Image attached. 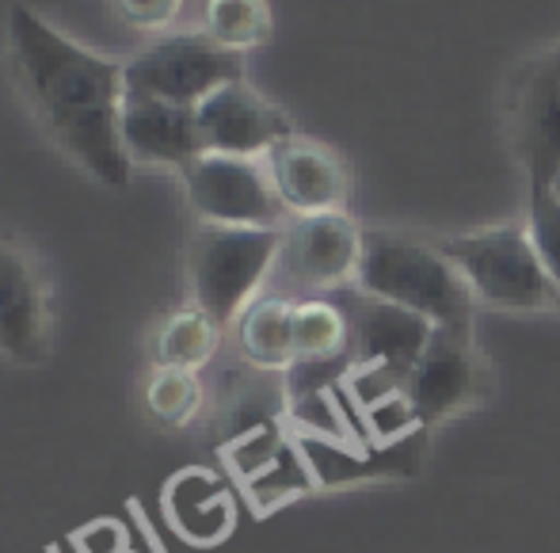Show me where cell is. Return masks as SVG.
Returning a JSON list of instances; mask_svg holds the SVG:
<instances>
[{
    "mask_svg": "<svg viewBox=\"0 0 560 553\" xmlns=\"http://www.w3.org/2000/svg\"><path fill=\"white\" fill-rule=\"evenodd\" d=\"M279 249L282 229L202 226L187 252L195 310H202L222 329L241 321V313L256 302L259 283L279 260Z\"/></svg>",
    "mask_w": 560,
    "mask_h": 553,
    "instance_id": "cell-3",
    "label": "cell"
},
{
    "mask_svg": "<svg viewBox=\"0 0 560 553\" xmlns=\"http://www.w3.org/2000/svg\"><path fill=\"white\" fill-rule=\"evenodd\" d=\"M222 325L207 318L202 310H179L156 329L153 339V359L156 367H179V370H199L214 359Z\"/></svg>",
    "mask_w": 560,
    "mask_h": 553,
    "instance_id": "cell-17",
    "label": "cell"
},
{
    "mask_svg": "<svg viewBox=\"0 0 560 553\" xmlns=\"http://www.w3.org/2000/svg\"><path fill=\"white\" fill-rule=\"evenodd\" d=\"M472 382H477V362H472L469 332L435 329L420 362L408 375L405 393L420 413V424H431L462 408L472 393Z\"/></svg>",
    "mask_w": 560,
    "mask_h": 553,
    "instance_id": "cell-13",
    "label": "cell"
},
{
    "mask_svg": "<svg viewBox=\"0 0 560 553\" xmlns=\"http://www.w3.org/2000/svg\"><path fill=\"white\" fill-rule=\"evenodd\" d=\"M359 256L362 233L343 210L339 215L298 218L290 229H282L279 264L287 272V279L298 283V287H339V283L359 272Z\"/></svg>",
    "mask_w": 560,
    "mask_h": 553,
    "instance_id": "cell-10",
    "label": "cell"
},
{
    "mask_svg": "<svg viewBox=\"0 0 560 553\" xmlns=\"http://www.w3.org/2000/svg\"><path fill=\"white\" fill-rule=\"evenodd\" d=\"M267 176H271L279 203L298 218L339 215L347 203L343 161L328 146L298 138V134L282 138L267 153Z\"/></svg>",
    "mask_w": 560,
    "mask_h": 553,
    "instance_id": "cell-11",
    "label": "cell"
},
{
    "mask_svg": "<svg viewBox=\"0 0 560 553\" xmlns=\"http://www.w3.org/2000/svg\"><path fill=\"white\" fill-rule=\"evenodd\" d=\"M8 66L46 138L96 184L122 192L130 184V157L118 138V111L126 100L122 61L84 50L35 8L12 4Z\"/></svg>",
    "mask_w": 560,
    "mask_h": 553,
    "instance_id": "cell-1",
    "label": "cell"
},
{
    "mask_svg": "<svg viewBox=\"0 0 560 553\" xmlns=\"http://www.w3.org/2000/svg\"><path fill=\"white\" fill-rule=\"evenodd\" d=\"M145 408L153 420L168 428H184L199 416L202 408V382L195 370L179 367H156L145 382Z\"/></svg>",
    "mask_w": 560,
    "mask_h": 553,
    "instance_id": "cell-20",
    "label": "cell"
},
{
    "mask_svg": "<svg viewBox=\"0 0 560 553\" xmlns=\"http://www.w3.org/2000/svg\"><path fill=\"white\" fill-rule=\"evenodd\" d=\"M241 355L259 370H290L294 352V302L287 298H256L236 321Z\"/></svg>",
    "mask_w": 560,
    "mask_h": 553,
    "instance_id": "cell-15",
    "label": "cell"
},
{
    "mask_svg": "<svg viewBox=\"0 0 560 553\" xmlns=\"http://www.w3.org/2000/svg\"><path fill=\"white\" fill-rule=\"evenodd\" d=\"M184 0H115L118 15L138 31H164L179 15Z\"/></svg>",
    "mask_w": 560,
    "mask_h": 553,
    "instance_id": "cell-22",
    "label": "cell"
},
{
    "mask_svg": "<svg viewBox=\"0 0 560 553\" xmlns=\"http://www.w3.org/2000/svg\"><path fill=\"white\" fill-rule=\"evenodd\" d=\"M541 267L560 290V192L557 187H530V226H526Z\"/></svg>",
    "mask_w": 560,
    "mask_h": 553,
    "instance_id": "cell-21",
    "label": "cell"
},
{
    "mask_svg": "<svg viewBox=\"0 0 560 553\" xmlns=\"http://www.w3.org/2000/svg\"><path fill=\"white\" fill-rule=\"evenodd\" d=\"M207 35L225 50L244 54L248 46L267 43L271 8L267 0H207Z\"/></svg>",
    "mask_w": 560,
    "mask_h": 553,
    "instance_id": "cell-19",
    "label": "cell"
},
{
    "mask_svg": "<svg viewBox=\"0 0 560 553\" xmlns=\"http://www.w3.org/2000/svg\"><path fill=\"white\" fill-rule=\"evenodd\" d=\"M553 187H557V192H560V180H557V184H553Z\"/></svg>",
    "mask_w": 560,
    "mask_h": 553,
    "instance_id": "cell-24",
    "label": "cell"
},
{
    "mask_svg": "<svg viewBox=\"0 0 560 553\" xmlns=\"http://www.w3.org/2000/svg\"><path fill=\"white\" fill-rule=\"evenodd\" d=\"M118 138H122L130 164L145 161L184 172L187 164L207 153L195 107H179L168 104V100L126 96L122 111H118Z\"/></svg>",
    "mask_w": 560,
    "mask_h": 553,
    "instance_id": "cell-12",
    "label": "cell"
},
{
    "mask_svg": "<svg viewBox=\"0 0 560 553\" xmlns=\"http://www.w3.org/2000/svg\"><path fill=\"white\" fill-rule=\"evenodd\" d=\"M168 511H172V523H176L191 542L222 539L229 531V523H233V511H229L222 485H218L210 473H199V470L172 481Z\"/></svg>",
    "mask_w": 560,
    "mask_h": 553,
    "instance_id": "cell-16",
    "label": "cell"
},
{
    "mask_svg": "<svg viewBox=\"0 0 560 553\" xmlns=\"http://www.w3.org/2000/svg\"><path fill=\"white\" fill-rule=\"evenodd\" d=\"M511 141L530 187L560 180V46L523 66L511 92Z\"/></svg>",
    "mask_w": 560,
    "mask_h": 553,
    "instance_id": "cell-8",
    "label": "cell"
},
{
    "mask_svg": "<svg viewBox=\"0 0 560 553\" xmlns=\"http://www.w3.org/2000/svg\"><path fill=\"white\" fill-rule=\"evenodd\" d=\"M450 264L469 283L472 298L500 310H538L560 298L553 279L541 267L534 241L518 226H495L465 233L443 244Z\"/></svg>",
    "mask_w": 560,
    "mask_h": 553,
    "instance_id": "cell-4",
    "label": "cell"
},
{
    "mask_svg": "<svg viewBox=\"0 0 560 553\" xmlns=\"http://www.w3.org/2000/svg\"><path fill=\"white\" fill-rule=\"evenodd\" d=\"M431 332H435V325L423 321L420 313H408L400 306L366 298L351 318L354 367H389L408 382L423 347H428Z\"/></svg>",
    "mask_w": 560,
    "mask_h": 553,
    "instance_id": "cell-14",
    "label": "cell"
},
{
    "mask_svg": "<svg viewBox=\"0 0 560 553\" xmlns=\"http://www.w3.org/2000/svg\"><path fill=\"white\" fill-rule=\"evenodd\" d=\"M351 344V321L332 302H298L294 306V352L298 362L328 367L339 362L343 347Z\"/></svg>",
    "mask_w": 560,
    "mask_h": 553,
    "instance_id": "cell-18",
    "label": "cell"
},
{
    "mask_svg": "<svg viewBox=\"0 0 560 553\" xmlns=\"http://www.w3.org/2000/svg\"><path fill=\"white\" fill-rule=\"evenodd\" d=\"M195 115H199L202 149L222 157H248V161H256L259 153H271L282 138L294 134L287 115L267 104L259 92H252L244 81L218 89L214 96L195 107Z\"/></svg>",
    "mask_w": 560,
    "mask_h": 553,
    "instance_id": "cell-9",
    "label": "cell"
},
{
    "mask_svg": "<svg viewBox=\"0 0 560 553\" xmlns=\"http://www.w3.org/2000/svg\"><path fill=\"white\" fill-rule=\"evenodd\" d=\"M54 290L46 267L20 241L0 237V355L38 367L54 352Z\"/></svg>",
    "mask_w": 560,
    "mask_h": 553,
    "instance_id": "cell-6",
    "label": "cell"
},
{
    "mask_svg": "<svg viewBox=\"0 0 560 553\" xmlns=\"http://www.w3.org/2000/svg\"><path fill=\"white\" fill-rule=\"evenodd\" d=\"M179 176H184L187 203L207 226L279 229L287 207L275 195L271 176L248 157L202 153Z\"/></svg>",
    "mask_w": 560,
    "mask_h": 553,
    "instance_id": "cell-7",
    "label": "cell"
},
{
    "mask_svg": "<svg viewBox=\"0 0 560 553\" xmlns=\"http://www.w3.org/2000/svg\"><path fill=\"white\" fill-rule=\"evenodd\" d=\"M126 69V96L168 100L179 107H199L218 89L236 84L244 73V54L225 50L207 31L164 35L138 50Z\"/></svg>",
    "mask_w": 560,
    "mask_h": 553,
    "instance_id": "cell-5",
    "label": "cell"
},
{
    "mask_svg": "<svg viewBox=\"0 0 560 553\" xmlns=\"http://www.w3.org/2000/svg\"><path fill=\"white\" fill-rule=\"evenodd\" d=\"M354 279L366 298L420 313L435 329L469 332L472 290L443 249L400 233H362Z\"/></svg>",
    "mask_w": 560,
    "mask_h": 553,
    "instance_id": "cell-2",
    "label": "cell"
},
{
    "mask_svg": "<svg viewBox=\"0 0 560 553\" xmlns=\"http://www.w3.org/2000/svg\"><path fill=\"white\" fill-rule=\"evenodd\" d=\"M370 424L377 428V436L393 439V436H400V431L412 428V424H420V413L412 408L408 393H393V398L370 405Z\"/></svg>",
    "mask_w": 560,
    "mask_h": 553,
    "instance_id": "cell-23",
    "label": "cell"
}]
</instances>
